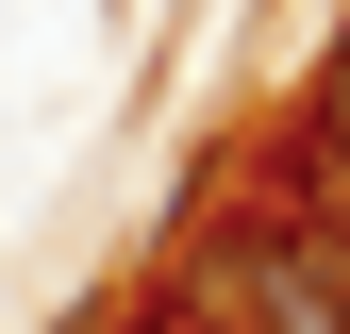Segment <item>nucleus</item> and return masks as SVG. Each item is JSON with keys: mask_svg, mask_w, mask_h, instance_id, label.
<instances>
[{"mask_svg": "<svg viewBox=\"0 0 350 334\" xmlns=\"http://www.w3.org/2000/svg\"><path fill=\"white\" fill-rule=\"evenodd\" d=\"M134 318H167V334H350V250L300 234L284 201L217 151L184 184V218H167V250H150Z\"/></svg>", "mask_w": 350, "mask_h": 334, "instance_id": "f257e3e1", "label": "nucleus"}, {"mask_svg": "<svg viewBox=\"0 0 350 334\" xmlns=\"http://www.w3.org/2000/svg\"><path fill=\"white\" fill-rule=\"evenodd\" d=\"M234 167H250V184L284 201L300 234H334V250H350V134H317V117H267V134H250Z\"/></svg>", "mask_w": 350, "mask_h": 334, "instance_id": "f03ea898", "label": "nucleus"}, {"mask_svg": "<svg viewBox=\"0 0 350 334\" xmlns=\"http://www.w3.org/2000/svg\"><path fill=\"white\" fill-rule=\"evenodd\" d=\"M284 117H317V134H350V17H334V51L300 67V101H284Z\"/></svg>", "mask_w": 350, "mask_h": 334, "instance_id": "7ed1b4c3", "label": "nucleus"}, {"mask_svg": "<svg viewBox=\"0 0 350 334\" xmlns=\"http://www.w3.org/2000/svg\"><path fill=\"white\" fill-rule=\"evenodd\" d=\"M51 334H117V301H67V318H51Z\"/></svg>", "mask_w": 350, "mask_h": 334, "instance_id": "20e7f679", "label": "nucleus"}, {"mask_svg": "<svg viewBox=\"0 0 350 334\" xmlns=\"http://www.w3.org/2000/svg\"><path fill=\"white\" fill-rule=\"evenodd\" d=\"M117 334H167V318H117Z\"/></svg>", "mask_w": 350, "mask_h": 334, "instance_id": "39448f33", "label": "nucleus"}]
</instances>
